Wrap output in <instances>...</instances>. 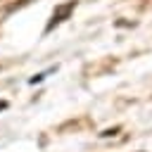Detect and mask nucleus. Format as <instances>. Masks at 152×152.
<instances>
[{
  "label": "nucleus",
  "mask_w": 152,
  "mask_h": 152,
  "mask_svg": "<svg viewBox=\"0 0 152 152\" xmlns=\"http://www.w3.org/2000/svg\"><path fill=\"white\" fill-rule=\"evenodd\" d=\"M28 2H33V0H17L14 5H10V12H14V10H19V7H24V5H28Z\"/></svg>",
  "instance_id": "nucleus-2"
},
{
  "label": "nucleus",
  "mask_w": 152,
  "mask_h": 152,
  "mask_svg": "<svg viewBox=\"0 0 152 152\" xmlns=\"http://www.w3.org/2000/svg\"><path fill=\"white\" fill-rule=\"evenodd\" d=\"M5 107H7V102H5V100H2V102H0V112H2V109H5Z\"/></svg>",
  "instance_id": "nucleus-3"
},
{
  "label": "nucleus",
  "mask_w": 152,
  "mask_h": 152,
  "mask_svg": "<svg viewBox=\"0 0 152 152\" xmlns=\"http://www.w3.org/2000/svg\"><path fill=\"white\" fill-rule=\"evenodd\" d=\"M74 7H76V0H69V2H64V5H59V7H55V12H52V19L48 21V26H45V33L48 31H52L57 24H62L71 12H74Z\"/></svg>",
  "instance_id": "nucleus-1"
}]
</instances>
